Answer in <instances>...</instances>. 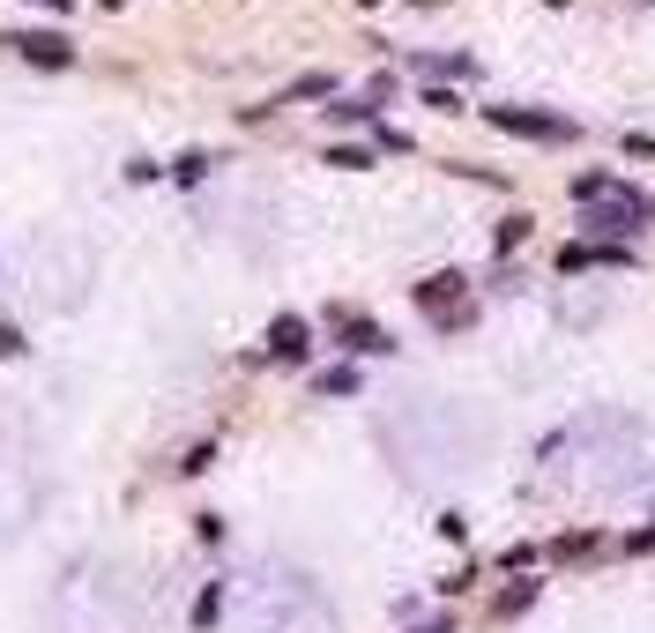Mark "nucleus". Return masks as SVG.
Listing matches in <instances>:
<instances>
[{"instance_id": "obj_1", "label": "nucleus", "mask_w": 655, "mask_h": 633, "mask_svg": "<svg viewBox=\"0 0 655 633\" xmlns=\"http://www.w3.org/2000/svg\"><path fill=\"white\" fill-rule=\"evenodd\" d=\"M491 127H507V134H529V142H573V120L559 112H522V105H485Z\"/></svg>"}, {"instance_id": "obj_2", "label": "nucleus", "mask_w": 655, "mask_h": 633, "mask_svg": "<svg viewBox=\"0 0 655 633\" xmlns=\"http://www.w3.org/2000/svg\"><path fill=\"white\" fill-rule=\"evenodd\" d=\"M15 52H23V60H38V68H68V60H75V45L60 38V31H15Z\"/></svg>"}, {"instance_id": "obj_3", "label": "nucleus", "mask_w": 655, "mask_h": 633, "mask_svg": "<svg viewBox=\"0 0 655 633\" xmlns=\"http://www.w3.org/2000/svg\"><path fill=\"white\" fill-rule=\"evenodd\" d=\"M306 350H313V329H306L298 313H276V321H269V358H284V366H298Z\"/></svg>"}, {"instance_id": "obj_4", "label": "nucleus", "mask_w": 655, "mask_h": 633, "mask_svg": "<svg viewBox=\"0 0 655 633\" xmlns=\"http://www.w3.org/2000/svg\"><path fill=\"white\" fill-rule=\"evenodd\" d=\"M454 298H462V276H432V284H417V306H425V313H448V321H462V313H454Z\"/></svg>"}, {"instance_id": "obj_5", "label": "nucleus", "mask_w": 655, "mask_h": 633, "mask_svg": "<svg viewBox=\"0 0 655 633\" xmlns=\"http://www.w3.org/2000/svg\"><path fill=\"white\" fill-rule=\"evenodd\" d=\"M335 329H343V343H350V350H388V329H380V321H358V313H335Z\"/></svg>"}, {"instance_id": "obj_6", "label": "nucleus", "mask_w": 655, "mask_h": 633, "mask_svg": "<svg viewBox=\"0 0 655 633\" xmlns=\"http://www.w3.org/2000/svg\"><path fill=\"white\" fill-rule=\"evenodd\" d=\"M536 604V582H514V589L499 596V619H514V611H529Z\"/></svg>"}, {"instance_id": "obj_7", "label": "nucleus", "mask_w": 655, "mask_h": 633, "mask_svg": "<svg viewBox=\"0 0 655 633\" xmlns=\"http://www.w3.org/2000/svg\"><path fill=\"white\" fill-rule=\"evenodd\" d=\"M321 395H358V373H350V366H327V373H321Z\"/></svg>"}, {"instance_id": "obj_8", "label": "nucleus", "mask_w": 655, "mask_h": 633, "mask_svg": "<svg viewBox=\"0 0 655 633\" xmlns=\"http://www.w3.org/2000/svg\"><path fill=\"white\" fill-rule=\"evenodd\" d=\"M327 165H343V171H366V165H372V150H358V142H343V150H327Z\"/></svg>"}, {"instance_id": "obj_9", "label": "nucleus", "mask_w": 655, "mask_h": 633, "mask_svg": "<svg viewBox=\"0 0 655 633\" xmlns=\"http://www.w3.org/2000/svg\"><path fill=\"white\" fill-rule=\"evenodd\" d=\"M202 171H209V157H202V150H187V157H179V165H171V179H179V187H194V179H202Z\"/></svg>"}, {"instance_id": "obj_10", "label": "nucleus", "mask_w": 655, "mask_h": 633, "mask_svg": "<svg viewBox=\"0 0 655 633\" xmlns=\"http://www.w3.org/2000/svg\"><path fill=\"white\" fill-rule=\"evenodd\" d=\"M216 611H224V582H216V589H202V604H194V626H216Z\"/></svg>"}, {"instance_id": "obj_11", "label": "nucleus", "mask_w": 655, "mask_h": 633, "mask_svg": "<svg viewBox=\"0 0 655 633\" xmlns=\"http://www.w3.org/2000/svg\"><path fill=\"white\" fill-rule=\"evenodd\" d=\"M522 239H529V216H507V224H499V253L522 247Z\"/></svg>"}, {"instance_id": "obj_12", "label": "nucleus", "mask_w": 655, "mask_h": 633, "mask_svg": "<svg viewBox=\"0 0 655 633\" xmlns=\"http://www.w3.org/2000/svg\"><path fill=\"white\" fill-rule=\"evenodd\" d=\"M417 633H448V619H440V626H417Z\"/></svg>"}, {"instance_id": "obj_13", "label": "nucleus", "mask_w": 655, "mask_h": 633, "mask_svg": "<svg viewBox=\"0 0 655 633\" xmlns=\"http://www.w3.org/2000/svg\"><path fill=\"white\" fill-rule=\"evenodd\" d=\"M417 8H440V0H417Z\"/></svg>"}]
</instances>
